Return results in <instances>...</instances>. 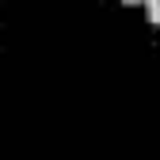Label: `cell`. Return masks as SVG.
<instances>
[{"label":"cell","mask_w":160,"mask_h":160,"mask_svg":"<svg viewBox=\"0 0 160 160\" xmlns=\"http://www.w3.org/2000/svg\"><path fill=\"white\" fill-rule=\"evenodd\" d=\"M126 4H137V0H126Z\"/></svg>","instance_id":"7a4b0ae2"},{"label":"cell","mask_w":160,"mask_h":160,"mask_svg":"<svg viewBox=\"0 0 160 160\" xmlns=\"http://www.w3.org/2000/svg\"><path fill=\"white\" fill-rule=\"evenodd\" d=\"M145 8H149V19H152V23H160V0H145Z\"/></svg>","instance_id":"6da1fadb"}]
</instances>
